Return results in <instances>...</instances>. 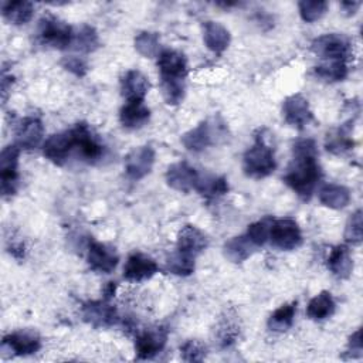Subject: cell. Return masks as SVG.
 Segmentation results:
<instances>
[{
    "instance_id": "6da1fadb",
    "label": "cell",
    "mask_w": 363,
    "mask_h": 363,
    "mask_svg": "<svg viewBox=\"0 0 363 363\" xmlns=\"http://www.w3.org/2000/svg\"><path fill=\"white\" fill-rule=\"evenodd\" d=\"M322 170L318 163V149L312 139H298L292 146V160L284 182L302 199L309 200L315 191Z\"/></svg>"
},
{
    "instance_id": "7a4b0ae2",
    "label": "cell",
    "mask_w": 363,
    "mask_h": 363,
    "mask_svg": "<svg viewBox=\"0 0 363 363\" xmlns=\"http://www.w3.org/2000/svg\"><path fill=\"white\" fill-rule=\"evenodd\" d=\"M277 167L274 149L258 136L255 143L244 153L242 169L248 177L262 179L269 176Z\"/></svg>"
},
{
    "instance_id": "3957f363",
    "label": "cell",
    "mask_w": 363,
    "mask_h": 363,
    "mask_svg": "<svg viewBox=\"0 0 363 363\" xmlns=\"http://www.w3.org/2000/svg\"><path fill=\"white\" fill-rule=\"evenodd\" d=\"M74 37L71 26L54 16L47 14L38 23V38L45 45L65 50L74 43Z\"/></svg>"
},
{
    "instance_id": "277c9868",
    "label": "cell",
    "mask_w": 363,
    "mask_h": 363,
    "mask_svg": "<svg viewBox=\"0 0 363 363\" xmlns=\"http://www.w3.org/2000/svg\"><path fill=\"white\" fill-rule=\"evenodd\" d=\"M350 41L342 34H323L312 41V51L328 61H346L350 54Z\"/></svg>"
},
{
    "instance_id": "5b68a950",
    "label": "cell",
    "mask_w": 363,
    "mask_h": 363,
    "mask_svg": "<svg viewBox=\"0 0 363 363\" xmlns=\"http://www.w3.org/2000/svg\"><path fill=\"white\" fill-rule=\"evenodd\" d=\"M269 241L279 250L291 251L298 248L302 244V233L298 223L292 218L272 220Z\"/></svg>"
},
{
    "instance_id": "8992f818",
    "label": "cell",
    "mask_w": 363,
    "mask_h": 363,
    "mask_svg": "<svg viewBox=\"0 0 363 363\" xmlns=\"http://www.w3.org/2000/svg\"><path fill=\"white\" fill-rule=\"evenodd\" d=\"M18 155L20 147L16 143L3 147L0 153V184L3 196L16 193L18 183Z\"/></svg>"
},
{
    "instance_id": "52a82bcc",
    "label": "cell",
    "mask_w": 363,
    "mask_h": 363,
    "mask_svg": "<svg viewBox=\"0 0 363 363\" xmlns=\"http://www.w3.org/2000/svg\"><path fill=\"white\" fill-rule=\"evenodd\" d=\"M75 147L74 130H64L48 136L43 145L44 156L57 166H62Z\"/></svg>"
},
{
    "instance_id": "ba28073f",
    "label": "cell",
    "mask_w": 363,
    "mask_h": 363,
    "mask_svg": "<svg viewBox=\"0 0 363 363\" xmlns=\"http://www.w3.org/2000/svg\"><path fill=\"white\" fill-rule=\"evenodd\" d=\"M41 347V339L37 332L24 329L9 333L3 337L1 349L10 352L13 356H28L38 352Z\"/></svg>"
},
{
    "instance_id": "9c48e42d",
    "label": "cell",
    "mask_w": 363,
    "mask_h": 363,
    "mask_svg": "<svg viewBox=\"0 0 363 363\" xmlns=\"http://www.w3.org/2000/svg\"><path fill=\"white\" fill-rule=\"evenodd\" d=\"M217 135H220V125L203 121L182 136V143L190 152H201L216 142Z\"/></svg>"
},
{
    "instance_id": "30bf717a",
    "label": "cell",
    "mask_w": 363,
    "mask_h": 363,
    "mask_svg": "<svg viewBox=\"0 0 363 363\" xmlns=\"http://www.w3.org/2000/svg\"><path fill=\"white\" fill-rule=\"evenodd\" d=\"M167 342V330L164 328H150L138 335L135 350L138 359L146 360L160 353Z\"/></svg>"
},
{
    "instance_id": "8fae6325",
    "label": "cell",
    "mask_w": 363,
    "mask_h": 363,
    "mask_svg": "<svg viewBox=\"0 0 363 363\" xmlns=\"http://www.w3.org/2000/svg\"><path fill=\"white\" fill-rule=\"evenodd\" d=\"M86 259L91 269H94L95 272L109 274L116 268L119 257L113 247L105 242L91 241L88 245Z\"/></svg>"
},
{
    "instance_id": "7c38bea8",
    "label": "cell",
    "mask_w": 363,
    "mask_h": 363,
    "mask_svg": "<svg viewBox=\"0 0 363 363\" xmlns=\"http://www.w3.org/2000/svg\"><path fill=\"white\" fill-rule=\"evenodd\" d=\"M282 116L286 123L298 129L305 128L313 118L308 99H305L301 94H294L285 98L282 102Z\"/></svg>"
},
{
    "instance_id": "4fadbf2b",
    "label": "cell",
    "mask_w": 363,
    "mask_h": 363,
    "mask_svg": "<svg viewBox=\"0 0 363 363\" xmlns=\"http://www.w3.org/2000/svg\"><path fill=\"white\" fill-rule=\"evenodd\" d=\"M157 67L160 79H186L187 61L180 51L170 48L160 51L157 55Z\"/></svg>"
},
{
    "instance_id": "5bb4252c",
    "label": "cell",
    "mask_w": 363,
    "mask_h": 363,
    "mask_svg": "<svg viewBox=\"0 0 363 363\" xmlns=\"http://www.w3.org/2000/svg\"><path fill=\"white\" fill-rule=\"evenodd\" d=\"M159 271L156 261L142 252H133L128 257L123 267V278L130 282H140L152 278Z\"/></svg>"
},
{
    "instance_id": "9a60e30c",
    "label": "cell",
    "mask_w": 363,
    "mask_h": 363,
    "mask_svg": "<svg viewBox=\"0 0 363 363\" xmlns=\"http://www.w3.org/2000/svg\"><path fill=\"white\" fill-rule=\"evenodd\" d=\"M72 130L75 135V147L81 157L89 163L98 160L104 153V147L89 126L85 122H79L72 128Z\"/></svg>"
},
{
    "instance_id": "2e32d148",
    "label": "cell",
    "mask_w": 363,
    "mask_h": 363,
    "mask_svg": "<svg viewBox=\"0 0 363 363\" xmlns=\"http://www.w3.org/2000/svg\"><path fill=\"white\" fill-rule=\"evenodd\" d=\"M155 163V150L152 146H140L133 149L125 160L126 174L132 180H140L150 173Z\"/></svg>"
},
{
    "instance_id": "e0dca14e",
    "label": "cell",
    "mask_w": 363,
    "mask_h": 363,
    "mask_svg": "<svg viewBox=\"0 0 363 363\" xmlns=\"http://www.w3.org/2000/svg\"><path fill=\"white\" fill-rule=\"evenodd\" d=\"M43 135H44V126L38 118H34V116L24 118L18 122L16 128V145L20 149H26V150L35 149L41 143Z\"/></svg>"
},
{
    "instance_id": "ac0fdd59",
    "label": "cell",
    "mask_w": 363,
    "mask_h": 363,
    "mask_svg": "<svg viewBox=\"0 0 363 363\" xmlns=\"http://www.w3.org/2000/svg\"><path fill=\"white\" fill-rule=\"evenodd\" d=\"M82 316L84 320L95 328H106L112 326L118 322V312L116 309L106 303L105 301H92L86 302L82 306Z\"/></svg>"
},
{
    "instance_id": "d6986e66",
    "label": "cell",
    "mask_w": 363,
    "mask_h": 363,
    "mask_svg": "<svg viewBox=\"0 0 363 363\" xmlns=\"http://www.w3.org/2000/svg\"><path fill=\"white\" fill-rule=\"evenodd\" d=\"M197 177H199V173L196 172V169L186 162L173 163L169 166L166 172L167 184L172 189L183 193H187L191 189H194Z\"/></svg>"
},
{
    "instance_id": "ffe728a7",
    "label": "cell",
    "mask_w": 363,
    "mask_h": 363,
    "mask_svg": "<svg viewBox=\"0 0 363 363\" xmlns=\"http://www.w3.org/2000/svg\"><path fill=\"white\" fill-rule=\"evenodd\" d=\"M207 245H208L207 237L196 225L187 224L179 231V235H177L179 251L196 258L199 254H201L207 248Z\"/></svg>"
},
{
    "instance_id": "44dd1931",
    "label": "cell",
    "mask_w": 363,
    "mask_h": 363,
    "mask_svg": "<svg viewBox=\"0 0 363 363\" xmlns=\"http://www.w3.org/2000/svg\"><path fill=\"white\" fill-rule=\"evenodd\" d=\"M147 78L138 69L128 71L121 79V91L122 96L126 102H139L145 99V95L149 91Z\"/></svg>"
},
{
    "instance_id": "7402d4cb",
    "label": "cell",
    "mask_w": 363,
    "mask_h": 363,
    "mask_svg": "<svg viewBox=\"0 0 363 363\" xmlns=\"http://www.w3.org/2000/svg\"><path fill=\"white\" fill-rule=\"evenodd\" d=\"M230 31L217 21H206L203 26V41L214 54H221L230 45Z\"/></svg>"
},
{
    "instance_id": "603a6c76",
    "label": "cell",
    "mask_w": 363,
    "mask_h": 363,
    "mask_svg": "<svg viewBox=\"0 0 363 363\" xmlns=\"http://www.w3.org/2000/svg\"><path fill=\"white\" fill-rule=\"evenodd\" d=\"M149 118L150 111L143 104V101L125 102V105L119 111V121L122 126L126 129H139L145 123H147Z\"/></svg>"
},
{
    "instance_id": "cb8c5ba5",
    "label": "cell",
    "mask_w": 363,
    "mask_h": 363,
    "mask_svg": "<svg viewBox=\"0 0 363 363\" xmlns=\"http://www.w3.org/2000/svg\"><path fill=\"white\" fill-rule=\"evenodd\" d=\"M326 265L335 277L340 279L349 278L353 271V259L349 248L346 245L333 247L326 259Z\"/></svg>"
},
{
    "instance_id": "d4e9b609",
    "label": "cell",
    "mask_w": 363,
    "mask_h": 363,
    "mask_svg": "<svg viewBox=\"0 0 363 363\" xmlns=\"http://www.w3.org/2000/svg\"><path fill=\"white\" fill-rule=\"evenodd\" d=\"M255 250H257V247L247 237V234L233 237L224 244L225 258L230 259L231 262H235V264L242 262L247 258H250Z\"/></svg>"
},
{
    "instance_id": "484cf974",
    "label": "cell",
    "mask_w": 363,
    "mask_h": 363,
    "mask_svg": "<svg viewBox=\"0 0 363 363\" xmlns=\"http://www.w3.org/2000/svg\"><path fill=\"white\" fill-rule=\"evenodd\" d=\"M336 303L330 292L322 291L316 296H313L308 306H306V315L312 320H323L330 318L335 313Z\"/></svg>"
},
{
    "instance_id": "4316f807",
    "label": "cell",
    "mask_w": 363,
    "mask_h": 363,
    "mask_svg": "<svg viewBox=\"0 0 363 363\" xmlns=\"http://www.w3.org/2000/svg\"><path fill=\"white\" fill-rule=\"evenodd\" d=\"M319 200L323 206L329 208L340 210L350 203V191L340 184H325L319 190Z\"/></svg>"
},
{
    "instance_id": "83f0119b",
    "label": "cell",
    "mask_w": 363,
    "mask_h": 363,
    "mask_svg": "<svg viewBox=\"0 0 363 363\" xmlns=\"http://www.w3.org/2000/svg\"><path fill=\"white\" fill-rule=\"evenodd\" d=\"M1 11L7 21H10L16 26H21L31 20V17L34 14V4L30 1H23V0L4 1L1 4Z\"/></svg>"
},
{
    "instance_id": "f1b7e54d",
    "label": "cell",
    "mask_w": 363,
    "mask_h": 363,
    "mask_svg": "<svg viewBox=\"0 0 363 363\" xmlns=\"http://www.w3.org/2000/svg\"><path fill=\"white\" fill-rule=\"evenodd\" d=\"M194 190L207 199L223 196L228 191L227 180L221 176L214 174H199Z\"/></svg>"
},
{
    "instance_id": "f546056e",
    "label": "cell",
    "mask_w": 363,
    "mask_h": 363,
    "mask_svg": "<svg viewBox=\"0 0 363 363\" xmlns=\"http://www.w3.org/2000/svg\"><path fill=\"white\" fill-rule=\"evenodd\" d=\"M352 126L349 123H345L339 129L333 130L332 133H328L325 146L326 150L333 153V155H342L353 147V140L350 136Z\"/></svg>"
},
{
    "instance_id": "4dcf8cb0",
    "label": "cell",
    "mask_w": 363,
    "mask_h": 363,
    "mask_svg": "<svg viewBox=\"0 0 363 363\" xmlns=\"http://www.w3.org/2000/svg\"><path fill=\"white\" fill-rule=\"evenodd\" d=\"M296 313V302L285 303L279 306L268 319V328L274 332H284L289 329L294 323V318Z\"/></svg>"
},
{
    "instance_id": "1f68e13d",
    "label": "cell",
    "mask_w": 363,
    "mask_h": 363,
    "mask_svg": "<svg viewBox=\"0 0 363 363\" xmlns=\"http://www.w3.org/2000/svg\"><path fill=\"white\" fill-rule=\"evenodd\" d=\"M135 48L136 51L146 57V58H152L159 55V50H160V38L157 33H152V31H140L136 37H135Z\"/></svg>"
},
{
    "instance_id": "d6a6232c",
    "label": "cell",
    "mask_w": 363,
    "mask_h": 363,
    "mask_svg": "<svg viewBox=\"0 0 363 363\" xmlns=\"http://www.w3.org/2000/svg\"><path fill=\"white\" fill-rule=\"evenodd\" d=\"M166 267H167V271H170L174 275L187 277V275L193 274V271H194V257L176 250L167 258Z\"/></svg>"
},
{
    "instance_id": "836d02e7",
    "label": "cell",
    "mask_w": 363,
    "mask_h": 363,
    "mask_svg": "<svg viewBox=\"0 0 363 363\" xmlns=\"http://www.w3.org/2000/svg\"><path fill=\"white\" fill-rule=\"evenodd\" d=\"M315 74L325 81H342L347 75V65L346 61H328L315 67Z\"/></svg>"
},
{
    "instance_id": "e575fe53",
    "label": "cell",
    "mask_w": 363,
    "mask_h": 363,
    "mask_svg": "<svg viewBox=\"0 0 363 363\" xmlns=\"http://www.w3.org/2000/svg\"><path fill=\"white\" fill-rule=\"evenodd\" d=\"M160 88L167 105H179L184 98V79H160Z\"/></svg>"
},
{
    "instance_id": "d590c367",
    "label": "cell",
    "mask_w": 363,
    "mask_h": 363,
    "mask_svg": "<svg viewBox=\"0 0 363 363\" xmlns=\"http://www.w3.org/2000/svg\"><path fill=\"white\" fill-rule=\"evenodd\" d=\"M271 224H272V218L265 217L262 220H258L252 224L248 225L247 228V237L252 241V244L258 248L261 245H264L268 240H269V230H271Z\"/></svg>"
},
{
    "instance_id": "8d00e7d4",
    "label": "cell",
    "mask_w": 363,
    "mask_h": 363,
    "mask_svg": "<svg viewBox=\"0 0 363 363\" xmlns=\"http://www.w3.org/2000/svg\"><path fill=\"white\" fill-rule=\"evenodd\" d=\"M298 9H299L301 18L303 21L313 23L325 16V13L328 11V3L322 0H318V1L302 0L298 3Z\"/></svg>"
},
{
    "instance_id": "74e56055",
    "label": "cell",
    "mask_w": 363,
    "mask_h": 363,
    "mask_svg": "<svg viewBox=\"0 0 363 363\" xmlns=\"http://www.w3.org/2000/svg\"><path fill=\"white\" fill-rule=\"evenodd\" d=\"M72 44H75V48L82 52H91L98 48L99 40L95 28L91 26H84L79 33L75 34Z\"/></svg>"
},
{
    "instance_id": "f35d334b",
    "label": "cell",
    "mask_w": 363,
    "mask_h": 363,
    "mask_svg": "<svg viewBox=\"0 0 363 363\" xmlns=\"http://www.w3.org/2000/svg\"><path fill=\"white\" fill-rule=\"evenodd\" d=\"M363 238V214L356 210L347 220L345 227V240L352 244H360Z\"/></svg>"
},
{
    "instance_id": "ab89813d",
    "label": "cell",
    "mask_w": 363,
    "mask_h": 363,
    "mask_svg": "<svg viewBox=\"0 0 363 363\" xmlns=\"http://www.w3.org/2000/svg\"><path fill=\"white\" fill-rule=\"evenodd\" d=\"M238 336V325L237 322L227 316V318H223V320L220 322L218 325V329H217V339H218V343L223 346V347H227L230 345H233L235 342Z\"/></svg>"
},
{
    "instance_id": "60d3db41",
    "label": "cell",
    "mask_w": 363,
    "mask_h": 363,
    "mask_svg": "<svg viewBox=\"0 0 363 363\" xmlns=\"http://www.w3.org/2000/svg\"><path fill=\"white\" fill-rule=\"evenodd\" d=\"M180 352L186 362H201L206 356V346L199 340H187L180 347Z\"/></svg>"
},
{
    "instance_id": "b9f144b4",
    "label": "cell",
    "mask_w": 363,
    "mask_h": 363,
    "mask_svg": "<svg viewBox=\"0 0 363 363\" xmlns=\"http://www.w3.org/2000/svg\"><path fill=\"white\" fill-rule=\"evenodd\" d=\"M62 65L65 69H68L77 77H84L88 69L86 62L79 57H67L62 60Z\"/></svg>"
},
{
    "instance_id": "7bdbcfd3",
    "label": "cell",
    "mask_w": 363,
    "mask_h": 363,
    "mask_svg": "<svg viewBox=\"0 0 363 363\" xmlns=\"http://www.w3.org/2000/svg\"><path fill=\"white\" fill-rule=\"evenodd\" d=\"M363 350V342H362V330L357 329L349 339V349L347 352L350 353L352 357H359L362 356Z\"/></svg>"
},
{
    "instance_id": "ee69618b",
    "label": "cell",
    "mask_w": 363,
    "mask_h": 363,
    "mask_svg": "<svg viewBox=\"0 0 363 363\" xmlns=\"http://www.w3.org/2000/svg\"><path fill=\"white\" fill-rule=\"evenodd\" d=\"M340 7L347 13V14H354L356 10L360 7V1H343Z\"/></svg>"
}]
</instances>
